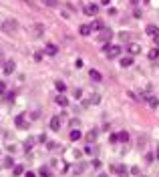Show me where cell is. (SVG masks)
<instances>
[{
    "label": "cell",
    "instance_id": "cell-10",
    "mask_svg": "<svg viewBox=\"0 0 159 177\" xmlns=\"http://www.w3.org/2000/svg\"><path fill=\"white\" fill-rule=\"evenodd\" d=\"M145 32H147L149 36H155V34H159V28L155 26V24H147V28H145Z\"/></svg>",
    "mask_w": 159,
    "mask_h": 177
},
{
    "label": "cell",
    "instance_id": "cell-24",
    "mask_svg": "<svg viewBox=\"0 0 159 177\" xmlns=\"http://www.w3.org/2000/svg\"><path fill=\"white\" fill-rule=\"evenodd\" d=\"M79 127H81L79 119H73V121H71V129H79Z\"/></svg>",
    "mask_w": 159,
    "mask_h": 177
},
{
    "label": "cell",
    "instance_id": "cell-37",
    "mask_svg": "<svg viewBox=\"0 0 159 177\" xmlns=\"http://www.w3.org/2000/svg\"><path fill=\"white\" fill-rule=\"evenodd\" d=\"M6 99H8V101H14V93H6Z\"/></svg>",
    "mask_w": 159,
    "mask_h": 177
},
{
    "label": "cell",
    "instance_id": "cell-23",
    "mask_svg": "<svg viewBox=\"0 0 159 177\" xmlns=\"http://www.w3.org/2000/svg\"><path fill=\"white\" fill-rule=\"evenodd\" d=\"M22 171H24V169H22V165H16L14 169H12V173H14L16 177H18V175H22Z\"/></svg>",
    "mask_w": 159,
    "mask_h": 177
},
{
    "label": "cell",
    "instance_id": "cell-38",
    "mask_svg": "<svg viewBox=\"0 0 159 177\" xmlns=\"http://www.w3.org/2000/svg\"><path fill=\"white\" fill-rule=\"evenodd\" d=\"M24 177H36V175H34L32 171H28V173H26V175H24Z\"/></svg>",
    "mask_w": 159,
    "mask_h": 177
},
{
    "label": "cell",
    "instance_id": "cell-19",
    "mask_svg": "<svg viewBox=\"0 0 159 177\" xmlns=\"http://www.w3.org/2000/svg\"><path fill=\"white\" fill-rule=\"evenodd\" d=\"M91 30H103V22L101 20H95L91 24Z\"/></svg>",
    "mask_w": 159,
    "mask_h": 177
},
{
    "label": "cell",
    "instance_id": "cell-32",
    "mask_svg": "<svg viewBox=\"0 0 159 177\" xmlns=\"http://www.w3.org/2000/svg\"><path fill=\"white\" fill-rule=\"evenodd\" d=\"M81 95H83V91H81V88H75V97H77V99H81Z\"/></svg>",
    "mask_w": 159,
    "mask_h": 177
},
{
    "label": "cell",
    "instance_id": "cell-4",
    "mask_svg": "<svg viewBox=\"0 0 159 177\" xmlns=\"http://www.w3.org/2000/svg\"><path fill=\"white\" fill-rule=\"evenodd\" d=\"M14 125H16L18 129H28V123L24 119V115H16V117H14Z\"/></svg>",
    "mask_w": 159,
    "mask_h": 177
},
{
    "label": "cell",
    "instance_id": "cell-5",
    "mask_svg": "<svg viewBox=\"0 0 159 177\" xmlns=\"http://www.w3.org/2000/svg\"><path fill=\"white\" fill-rule=\"evenodd\" d=\"M14 68H16L14 60H6V63H4V68H2V71H4V75H12V73H14Z\"/></svg>",
    "mask_w": 159,
    "mask_h": 177
},
{
    "label": "cell",
    "instance_id": "cell-26",
    "mask_svg": "<svg viewBox=\"0 0 159 177\" xmlns=\"http://www.w3.org/2000/svg\"><path fill=\"white\" fill-rule=\"evenodd\" d=\"M99 101H101V97H99V95H93V97H91V101H89V103H91V105H97Z\"/></svg>",
    "mask_w": 159,
    "mask_h": 177
},
{
    "label": "cell",
    "instance_id": "cell-31",
    "mask_svg": "<svg viewBox=\"0 0 159 177\" xmlns=\"http://www.w3.org/2000/svg\"><path fill=\"white\" fill-rule=\"evenodd\" d=\"M115 171H117V173H125V167H123V165H117V167H115Z\"/></svg>",
    "mask_w": 159,
    "mask_h": 177
},
{
    "label": "cell",
    "instance_id": "cell-15",
    "mask_svg": "<svg viewBox=\"0 0 159 177\" xmlns=\"http://www.w3.org/2000/svg\"><path fill=\"white\" fill-rule=\"evenodd\" d=\"M68 137H71V141H79V139L83 137V135H81V131H79V129H73Z\"/></svg>",
    "mask_w": 159,
    "mask_h": 177
},
{
    "label": "cell",
    "instance_id": "cell-33",
    "mask_svg": "<svg viewBox=\"0 0 159 177\" xmlns=\"http://www.w3.org/2000/svg\"><path fill=\"white\" fill-rule=\"evenodd\" d=\"M4 167H12V159H4Z\"/></svg>",
    "mask_w": 159,
    "mask_h": 177
},
{
    "label": "cell",
    "instance_id": "cell-29",
    "mask_svg": "<svg viewBox=\"0 0 159 177\" xmlns=\"http://www.w3.org/2000/svg\"><path fill=\"white\" fill-rule=\"evenodd\" d=\"M145 159H147V163H153V159H155V155L147 153V155H145Z\"/></svg>",
    "mask_w": 159,
    "mask_h": 177
},
{
    "label": "cell",
    "instance_id": "cell-16",
    "mask_svg": "<svg viewBox=\"0 0 159 177\" xmlns=\"http://www.w3.org/2000/svg\"><path fill=\"white\" fill-rule=\"evenodd\" d=\"M133 65V58H131V56H123V58H121V66H123V68H127V66H131Z\"/></svg>",
    "mask_w": 159,
    "mask_h": 177
},
{
    "label": "cell",
    "instance_id": "cell-20",
    "mask_svg": "<svg viewBox=\"0 0 159 177\" xmlns=\"http://www.w3.org/2000/svg\"><path fill=\"white\" fill-rule=\"evenodd\" d=\"M119 141L127 143V141H129V133H127V131H121V133H119Z\"/></svg>",
    "mask_w": 159,
    "mask_h": 177
},
{
    "label": "cell",
    "instance_id": "cell-21",
    "mask_svg": "<svg viewBox=\"0 0 159 177\" xmlns=\"http://www.w3.org/2000/svg\"><path fill=\"white\" fill-rule=\"evenodd\" d=\"M42 2H45V6H50V8L58 6V0H42Z\"/></svg>",
    "mask_w": 159,
    "mask_h": 177
},
{
    "label": "cell",
    "instance_id": "cell-2",
    "mask_svg": "<svg viewBox=\"0 0 159 177\" xmlns=\"http://www.w3.org/2000/svg\"><path fill=\"white\" fill-rule=\"evenodd\" d=\"M2 30H4V32H8V34L16 32V30H18V22L14 20V18H6V20L2 22Z\"/></svg>",
    "mask_w": 159,
    "mask_h": 177
},
{
    "label": "cell",
    "instance_id": "cell-22",
    "mask_svg": "<svg viewBox=\"0 0 159 177\" xmlns=\"http://www.w3.org/2000/svg\"><path fill=\"white\" fill-rule=\"evenodd\" d=\"M95 139H97V131H89V133H87V141H89V143L95 141Z\"/></svg>",
    "mask_w": 159,
    "mask_h": 177
},
{
    "label": "cell",
    "instance_id": "cell-3",
    "mask_svg": "<svg viewBox=\"0 0 159 177\" xmlns=\"http://www.w3.org/2000/svg\"><path fill=\"white\" fill-rule=\"evenodd\" d=\"M111 38H113V30H111V28H103L101 34L97 36V40H99V42H105V44H109Z\"/></svg>",
    "mask_w": 159,
    "mask_h": 177
},
{
    "label": "cell",
    "instance_id": "cell-6",
    "mask_svg": "<svg viewBox=\"0 0 159 177\" xmlns=\"http://www.w3.org/2000/svg\"><path fill=\"white\" fill-rule=\"evenodd\" d=\"M97 12H99V6H97V4H87V6H85V14H87V16H93V14H97Z\"/></svg>",
    "mask_w": 159,
    "mask_h": 177
},
{
    "label": "cell",
    "instance_id": "cell-41",
    "mask_svg": "<svg viewBox=\"0 0 159 177\" xmlns=\"http://www.w3.org/2000/svg\"><path fill=\"white\" fill-rule=\"evenodd\" d=\"M99 177H107V175H99Z\"/></svg>",
    "mask_w": 159,
    "mask_h": 177
},
{
    "label": "cell",
    "instance_id": "cell-1",
    "mask_svg": "<svg viewBox=\"0 0 159 177\" xmlns=\"http://www.w3.org/2000/svg\"><path fill=\"white\" fill-rule=\"evenodd\" d=\"M105 55L107 58H117V56L121 55V46H117V44H105Z\"/></svg>",
    "mask_w": 159,
    "mask_h": 177
},
{
    "label": "cell",
    "instance_id": "cell-9",
    "mask_svg": "<svg viewBox=\"0 0 159 177\" xmlns=\"http://www.w3.org/2000/svg\"><path fill=\"white\" fill-rule=\"evenodd\" d=\"M89 77H91V81H95V83H99V81H101V73H99V71H95V68H91V71H89Z\"/></svg>",
    "mask_w": 159,
    "mask_h": 177
},
{
    "label": "cell",
    "instance_id": "cell-25",
    "mask_svg": "<svg viewBox=\"0 0 159 177\" xmlns=\"http://www.w3.org/2000/svg\"><path fill=\"white\" fill-rule=\"evenodd\" d=\"M32 143H34V139H28V141L24 143V149H26V151H30V149H32Z\"/></svg>",
    "mask_w": 159,
    "mask_h": 177
},
{
    "label": "cell",
    "instance_id": "cell-30",
    "mask_svg": "<svg viewBox=\"0 0 159 177\" xmlns=\"http://www.w3.org/2000/svg\"><path fill=\"white\" fill-rule=\"evenodd\" d=\"M40 175H42V177H48V169H46V167H40Z\"/></svg>",
    "mask_w": 159,
    "mask_h": 177
},
{
    "label": "cell",
    "instance_id": "cell-11",
    "mask_svg": "<svg viewBox=\"0 0 159 177\" xmlns=\"http://www.w3.org/2000/svg\"><path fill=\"white\" fill-rule=\"evenodd\" d=\"M79 32L83 34V36H89V34H91V24H81Z\"/></svg>",
    "mask_w": 159,
    "mask_h": 177
},
{
    "label": "cell",
    "instance_id": "cell-13",
    "mask_svg": "<svg viewBox=\"0 0 159 177\" xmlns=\"http://www.w3.org/2000/svg\"><path fill=\"white\" fill-rule=\"evenodd\" d=\"M147 56H149V60H157V58H159V48H157V46H155V48H151Z\"/></svg>",
    "mask_w": 159,
    "mask_h": 177
},
{
    "label": "cell",
    "instance_id": "cell-17",
    "mask_svg": "<svg viewBox=\"0 0 159 177\" xmlns=\"http://www.w3.org/2000/svg\"><path fill=\"white\" fill-rule=\"evenodd\" d=\"M55 87H57L58 93H65V91H67V85H65L63 81H57V83H55Z\"/></svg>",
    "mask_w": 159,
    "mask_h": 177
},
{
    "label": "cell",
    "instance_id": "cell-28",
    "mask_svg": "<svg viewBox=\"0 0 159 177\" xmlns=\"http://www.w3.org/2000/svg\"><path fill=\"white\" fill-rule=\"evenodd\" d=\"M109 141H111V143H117V141H119V135H111V137H109Z\"/></svg>",
    "mask_w": 159,
    "mask_h": 177
},
{
    "label": "cell",
    "instance_id": "cell-8",
    "mask_svg": "<svg viewBox=\"0 0 159 177\" xmlns=\"http://www.w3.org/2000/svg\"><path fill=\"white\" fill-rule=\"evenodd\" d=\"M50 129L53 131H58L60 129V117H53L50 119Z\"/></svg>",
    "mask_w": 159,
    "mask_h": 177
},
{
    "label": "cell",
    "instance_id": "cell-18",
    "mask_svg": "<svg viewBox=\"0 0 159 177\" xmlns=\"http://www.w3.org/2000/svg\"><path fill=\"white\" fill-rule=\"evenodd\" d=\"M57 105H60V107H67V105H68V99L60 95V97H57Z\"/></svg>",
    "mask_w": 159,
    "mask_h": 177
},
{
    "label": "cell",
    "instance_id": "cell-12",
    "mask_svg": "<svg viewBox=\"0 0 159 177\" xmlns=\"http://www.w3.org/2000/svg\"><path fill=\"white\" fill-rule=\"evenodd\" d=\"M147 103H149V107H151V109H157V107H159V99H157V97H153V95L147 97Z\"/></svg>",
    "mask_w": 159,
    "mask_h": 177
},
{
    "label": "cell",
    "instance_id": "cell-34",
    "mask_svg": "<svg viewBox=\"0 0 159 177\" xmlns=\"http://www.w3.org/2000/svg\"><path fill=\"white\" fill-rule=\"evenodd\" d=\"M75 66H77V68H83V60H81V58H77V63H75Z\"/></svg>",
    "mask_w": 159,
    "mask_h": 177
},
{
    "label": "cell",
    "instance_id": "cell-36",
    "mask_svg": "<svg viewBox=\"0 0 159 177\" xmlns=\"http://www.w3.org/2000/svg\"><path fill=\"white\" fill-rule=\"evenodd\" d=\"M131 173L133 175H139V167H131Z\"/></svg>",
    "mask_w": 159,
    "mask_h": 177
},
{
    "label": "cell",
    "instance_id": "cell-27",
    "mask_svg": "<svg viewBox=\"0 0 159 177\" xmlns=\"http://www.w3.org/2000/svg\"><path fill=\"white\" fill-rule=\"evenodd\" d=\"M6 93V85H4V81H0V95H4Z\"/></svg>",
    "mask_w": 159,
    "mask_h": 177
},
{
    "label": "cell",
    "instance_id": "cell-35",
    "mask_svg": "<svg viewBox=\"0 0 159 177\" xmlns=\"http://www.w3.org/2000/svg\"><path fill=\"white\" fill-rule=\"evenodd\" d=\"M153 42H155V46L159 48V34H155V36H153Z\"/></svg>",
    "mask_w": 159,
    "mask_h": 177
},
{
    "label": "cell",
    "instance_id": "cell-7",
    "mask_svg": "<svg viewBox=\"0 0 159 177\" xmlns=\"http://www.w3.org/2000/svg\"><path fill=\"white\" fill-rule=\"evenodd\" d=\"M45 48H46V55H50V56H55V55H57V53H58L57 44H53V42H48V44H46V46H45Z\"/></svg>",
    "mask_w": 159,
    "mask_h": 177
},
{
    "label": "cell",
    "instance_id": "cell-39",
    "mask_svg": "<svg viewBox=\"0 0 159 177\" xmlns=\"http://www.w3.org/2000/svg\"><path fill=\"white\" fill-rule=\"evenodd\" d=\"M155 157L159 159V145H157V149H155Z\"/></svg>",
    "mask_w": 159,
    "mask_h": 177
},
{
    "label": "cell",
    "instance_id": "cell-40",
    "mask_svg": "<svg viewBox=\"0 0 159 177\" xmlns=\"http://www.w3.org/2000/svg\"><path fill=\"white\" fill-rule=\"evenodd\" d=\"M101 2H103V4H109V2H111V0H101Z\"/></svg>",
    "mask_w": 159,
    "mask_h": 177
},
{
    "label": "cell",
    "instance_id": "cell-14",
    "mask_svg": "<svg viewBox=\"0 0 159 177\" xmlns=\"http://www.w3.org/2000/svg\"><path fill=\"white\" fill-rule=\"evenodd\" d=\"M127 50H129V55H137V53L141 50V46H139V44H135V42H131V44H129V48H127Z\"/></svg>",
    "mask_w": 159,
    "mask_h": 177
}]
</instances>
